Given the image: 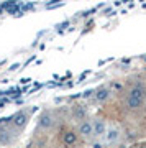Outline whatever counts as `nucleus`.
Here are the masks:
<instances>
[{
  "label": "nucleus",
  "instance_id": "nucleus-9",
  "mask_svg": "<svg viewBox=\"0 0 146 148\" xmlns=\"http://www.w3.org/2000/svg\"><path fill=\"white\" fill-rule=\"evenodd\" d=\"M72 119L74 120H85L87 119V109L84 106H81V104H76V106L72 107Z\"/></svg>",
  "mask_w": 146,
  "mask_h": 148
},
{
  "label": "nucleus",
  "instance_id": "nucleus-11",
  "mask_svg": "<svg viewBox=\"0 0 146 148\" xmlns=\"http://www.w3.org/2000/svg\"><path fill=\"white\" fill-rule=\"evenodd\" d=\"M133 148H146V145L145 143H141V145H136V147H133Z\"/></svg>",
  "mask_w": 146,
  "mask_h": 148
},
{
  "label": "nucleus",
  "instance_id": "nucleus-6",
  "mask_svg": "<svg viewBox=\"0 0 146 148\" xmlns=\"http://www.w3.org/2000/svg\"><path fill=\"white\" fill-rule=\"evenodd\" d=\"M121 137V130L118 127H108L107 128V133H105V137L102 138V142L105 143V145H113V143H117L118 140H120Z\"/></svg>",
  "mask_w": 146,
  "mask_h": 148
},
{
  "label": "nucleus",
  "instance_id": "nucleus-2",
  "mask_svg": "<svg viewBox=\"0 0 146 148\" xmlns=\"http://www.w3.org/2000/svg\"><path fill=\"white\" fill-rule=\"evenodd\" d=\"M28 119H30V112L28 110H18L16 114H13L12 119L8 120V127H10V130L15 133V135H18V132H21V130L26 127Z\"/></svg>",
  "mask_w": 146,
  "mask_h": 148
},
{
  "label": "nucleus",
  "instance_id": "nucleus-1",
  "mask_svg": "<svg viewBox=\"0 0 146 148\" xmlns=\"http://www.w3.org/2000/svg\"><path fill=\"white\" fill-rule=\"evenodd\" d=\"M146 104V87L136 82L128 89L125 95V109L130 112H140Z\"/></svg>",
  "mask_w": 146,
  "mask_h": 148
},
{
  "label": "nucleus",
  "instance_id": "nucleus-12",
  "mask_svg": "<svg viewBox=\"0 0 146 148\" xmlns=\"http://www.w3.org/2000/svg\"><path fill=\"white\" fill-rule=\"evenodd\" d=\"M145 87H146V86H145Z\"/></svg>",
  "mask_w": 146,
  "mask_h": 148
},
{
  "label": "nucleus",
  "instance_id": "nucleus-5",
  "mask_svg": "<svg viewBox=\"0 0 146 148\" xmlns=\"http://www.w3.org/2000/svg\"><path fill=\"white\" fill-rule=\"evenodd\" d=\"M107 123H105L104 119H94L92 120V138L95 140H102L105 137V133H107Z\"/></svg>",
  "mask_w": 146,
  "mask_h": 148
},
{
  "label": "nucleus",
  "instance_id": "nucleus-4",
  "mask_svg": "<svg viewBox=\"0 0 146 148\" xmlns=\"http://www.w3.org/2000/svg\"><path fill=\"white\" fill-rule=\"evenodd\" d=\"M76 133H77L79 138L82 140H90L92 138V120L85 119V120L77 122V127H76Z\"/></svg>",
  "mask_w": 146,
  "mask_h": 148
},
{
  "label": "nucleus",
  "instance_id": "nucleus-10",
  "mask_svg": "<svg viewBox=\"0 0 146 148\" xmlns=\"http://www.w3.org/2000/svg\"><path fill=\"white\" fill-rule=\"evenodd\" d=\"M117 148H128V145H125V143H120Z\"/></svg>",
  "mask_w": 146,
  "mask_h": 148
},
{
  "label": "nucleus",
  "instance_id": "nucleus-7",
  "mask_svg": "<svg viewBox=\"0 0 146 148\" xmlns=\"http://www.w3.org/2000/svg\"><path fill=\"white\" fill-rule=\"evenodd\" d=\"M79 137L77 133H76V130H72V128H66V130H63V133H61V142L66 145V147H74L76 143H77Z\"/></svg>",
  "mask_w": 146,
  "mask_h": 148
},
{
  "label": "nucleus",
  "instance_id": "nucleus-8",
  "mask_svg": "<svg viewBox=\"0 0 146 148\" xmlns=\"http://www.w3.org/2000/svg\"><path fill=\"white\" fill-rule=\"evenodd\" d=\"M110 97H112V90H110L107 86H104V87H99V89L95 90V94H94L95 102H99V104H104V102H107Z\"/></svg>",
  "mask_w": 146,
  "mask_h": 148
},
{
  "label": "nucleus",
  "instance_id": "nucleus-3",
  "mask_svg": "<svg viewBox=\"0 0 146 148\" xmlns=\"http://www.w3.org/2000/svg\"><path fill=\"white\" fill-rule=\"evenodd\" d=\"M56 123V115L53 110H43L40 114V119H38V127L41 130H49V128L54 127Z\"/></svg>",
  "mask_w": 146,
  "mask_h": 148
}]
</instances>
